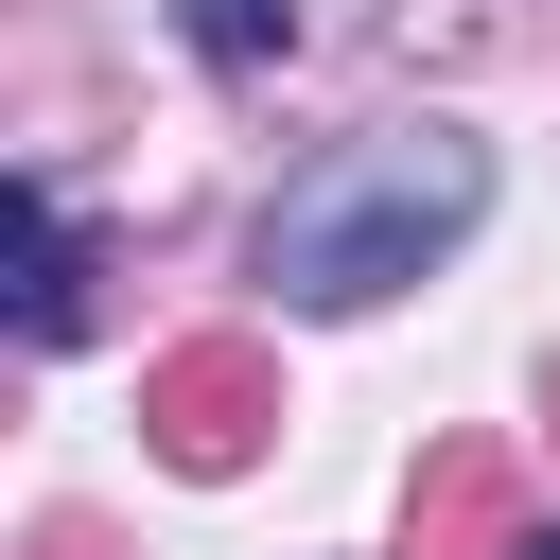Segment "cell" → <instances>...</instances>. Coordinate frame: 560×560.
Here are the masks:
<instances>
[{
  "mask_svg": "<svg viewBox=\"0 0 560 560\" xmlns=\"http://www.w3.org/2000/svg\"><path fill=\"white\" fill-rule=\"evenodd\" d=\"M472 210H490V140H472V122H368V140H332L315 175H280V210H262V298H280V315H368V298H402L420 262H455Z\"/></svg>",
  "mask_w": 560,
  "mask_h": 560,
  "instance_id": "obj_1",
  "label": "cell"
},
{
  "mask_svg": "<svg viewBox=\"0 0 560 560\" xmlns=\"http://www.w3.org/2000/svg\"><path fill=\"white\" fill-rule=\"evenodd\" d=\"M140 420H158L175 472H245L262 420H280V385H262V350H175V368L140 385Z\"/></svg>",
  "mask_w": 560,
  "mask_h": 560,
  "instance_id": "obj_2",
  "label": "cell"
},
{
  "mask_svg": "<svg viewBox=\"0 0 560 560\" xmlns=\"http://www.w3.org/2000/svg\"><path fill=\"white\" fill-rule=\"evenodd\" d=\"M70 315H88V245H70V210L18 175V350H70Z\"/></svg>",
  "mask_w": 560,
  "mask_h": 560,
  "instance_id": "obj_3",
  "label": "cell"
},
{
  "mask_svg": "<svg viewBox=\"0 0 560 560\" xmlns=\"http://www.w3.org/2000/svg\"><path fill=\"white\" fill-rule=\"evenodd\" d=\"M175 35H192L210 70H280V52H298V0H175Z\"/></svg>",
  "mask_w": 560,
  "mask_h": 560,
  "instance_id": "obj_4",
  "label": "cell"
},
{
  "mask_svg": "<svg viewBox=\"0 0 560 560\" xmlns=\"http://www.w3.org/2000/svg\"><path fill=\"white\" fill-rule=\"evenodd\" d=\"M508 560H560V525H525V542H508Z\"/></svg>",
  "mask_w": 560,
  "mask_h": 560,
  "instance_id": "obj_5",
  "label": "cell"
}]
</instances>
